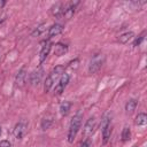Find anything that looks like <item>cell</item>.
Returning a JSON list of instances; mask_svg holds the SVG:
<instances>
[{
	"label": "cell",
	"mask_w": 147,
	"mask_h": 147,
	"mask_svg": "<svg viewBox=\"0 0 147 147\" xmlns=\"http://www.w3.org/2000/svg\"><path fill=\"white\" fill-rule=\"evenodd\" d=\"M62 74H64V67L63 65L55 67L49 72V75L46 77V80H45V84H44V91L45 92H48L52 88V86L54 85V83L62 76Z\"/></svg>",
	"instance_id": "obj_1"
},
{
	"label": "cell",
	"mask_w": 147,
	"mask_h": 147,
	"mask_svg": "<svg viewBox=\"0 0 147 147\" xmlns=\"http://www.w3.org/2000/svg\"><path fill=\"white\" fill-rule=\"evenodd\" d=\"M82 119H83V116L82 114H77L72 117L71 122H70V125H69V131H68V141L71 144L74 142L76 136H77V132L78 130L80 129V125H82Z\"/></svg>",
	"instance_id": "obj_2"
},
{
	"label": "cell",
	"mask_w": 147,
	"mask_h": 147,
	"mask_svg": "<svg viewBox=\"0 0 147 147\" xmlns=\"http://www.w3.org/2000/svg\"><path fill=\"white\" fill-rule=\"evenodd\" d=\"M105 62V56L102 54H96L92 57V60L90 61V65H88V71L90 74H94L96 72L103 64Z\"/></svg>",
	"instance_id": "obj_3"
},
{
	"label": "cell",
	"mask_w": 147,
	"mask_h": 147,
	"mask_svg": "<svg viewBox=\"0 0 147 147\" xmlns=\"http://www.w3.org/2000/svg\"><path fill=\"white\" fill-rule=\"evenodd\" d=\"M101 132H102V139L103 142H108L110 136H111V124H110V119L109 117H105L101 124Z\"/></svg>",
	"instance_id": "obj_4"
},
{
	"label": "cell",
	"mask_w": 147,
	"mask_h": 147,
	"mask_svg": "<svg viewBox=\"0 0 147 147\" xmlns=\"http://www.w3.org/2000/svg\"><path fill=\"white\" fill-rule=\"evenodd\" d=\"M26 131H28V123L25 121H21L15 125L13 130V134L16 139H22L25 136Z\"/></svg>",
	"instance_id": "obj_5"
},
{
	"label": "cell",
	"mask_w": 147,
	"mask_h": 147,
	"mask_svg": "<svg viewBox=\"0 0 147 147\" xmlns=\"http://www.w3.org/2000/svg\"><path fill=\"white\" fill-rule=\"evenodd\" d=\"M68 83H69V75H68V74H62V76H61L60 79H59V83H57L56 86H55V93H56L57 95L62 94V92H63L64 88L67 87Z\"/></svg>",
	"instance_id": "obj_6"
},
{
	"label": "cell",
	"mask_w": 147,
	"mask_h": 147,
	"mask_svg": "<svg viewBox=\"0 0 147 147\" xmlns=\"http://www.w3.org/2000/svg\"><path fill=\"white\" fill-rule=\"evenodd\" d=\"M78 5V2L76 1V2H70V3H68V5H65L64 7H63V11H62V17H64V18H67V20H69V18H71L72 16H74V14H75V10H76V6Z\"/></svg>",
	"instance_id": "obj_7"
},
{
	"label": "cell",
	"mask_w": 147,
	"mask_h": 147,
	"mask_svg": "<svg viewBox=\"0 0 147 147\" xmlns=\"http://www.w3.org/2000/svg\"><path fill=\"white\" fill-rule=\"evenodd\" d=\"M51 48H52V44H51L49 40L42 42V46H41V49H40V53H39V62L40 63H42L46 60V57L48 56V54L51 52Z\"/></svg>",
	"instance_id": "obj_8"
},
{
	"label": "cell",
	"mask_w": 147,
	"mask_h": 147,
	"mask_svg": "<svg viewBox=\"0 0 147 147\" xmlns=\"http://www.w3.org/2000/svg\"><path fill=\"white\" fill-rule=\"evenodd\" d=\"M94 127H95V118L94 117H91L90 119H87L84 129H83V134L84 137L87 139L90 136H92L93 131H94Z\"/></svg>",
	"instance_id": "obj_9"
},
{
	"label": "cell",
	"mask_w": 147,
	"mask_h": 147,
	"mask_svg": "<svg viewBox=\"0 0 147 147\" xmlns=\"http://www.w3.org/2000/svg\"><path fill=\"white\" fill-rule=\"evenodd\" d=\"M42 74H44V70L41 68H38L37 70H34L31 76H30V83L31 85H38L42 78Z\"/></svg>",
	"instance_id": "obj_10"
},
{
	"label": "cell",
	"mask_w": 147,
	"mask_h": 147,
	"mask_svg": "<svg viewBox=\"0 0 147 147\" xmlns=\"http://www.w3.org/2000/svg\"><path fill=\"white\" fill-rule=\"evenodd\" d=\"M25 78H26V71H25V68H22L17 75H16V79H15V85L17 87H22L25 83Z\"/></svg>",
	"instance_id": "obj_11"
},
{
	"label": "cell",
	"mask_w": 147,
	"mask_h": 147,
	"mask_svg": "<svg viewBox=\"0 0 147 147\" xmlns=\"http://www.w3.org/2000/svg\"><path fill=\"white\" fill-rule=\"evenodd\" d=\"M62 30H63V28L61 24H53L48 30V38H53L55 36L60 34L62 32Z\"/></svg>",
	"instance_id": "obj_12"
},
{
	"label": "cell",
	"mask_w": 147,
	"mask_h": 147,
	"mask_svg": "<svg viewBox=\"0 0 147 147\" xmlns=\"http://www.w3.org/2000/svg\"><path fill=\"white\" fill-rule=\"evenodd\" d=\"M53 122H54V117H53V115H51V114L46 115V116L41 119V129H42V130H47V129H49L51 125L53 124Z\"/></svg>",
	"instance_id": "obj_13"
},
{
	"label": "cell",
	"mask_w": 147,
	"mask_h": 147,
	"mask_svg": "<svg viewBox=\"0 0 147 147\" xmlns=\"http://www.w3.org/2000/svg\"><path fill=\"white\" fill-rule=\"evenodd\" d=\"M67 51H68L67 45L61 44V42H57V44L55 45V47H54V54H55L56 56L64 55V53H67Z\"/></svg>",
	"instance_id": "obj_14"
},
{
	"label": "cell",
	"mask_w": 147,
	"mask_h": 147,
	"mask_svg": "<svg viewBox=\"0 0 147 147\" xmlns=\"http://www.w3.org/2000/svg\"><path fill=\"white\" fill-rule=\"evenodd\" d=\"M63 7L64 5L62 2H59V3H55L53 7H52V14L56 17H60L62 15V11H63Z\"/></svg>",
	"instance_id": "obj_15"
},
{
	"label": "cell",
	"mask_w": 147,
	"mask_h": 147,
	"mask_svg": "<svg viewBox=\"0 0 147 147\" xmlns=\"http://www.w3.org/2000/svg\"><path fill=\"white\" fill-rule=\"evenodd\" d=\"M146 123H147V115L145 113L138 114V116L136 117V124L139 126H144Z\"/></svg>",
	"instance_id": "obj_16"
},
{
	"label": "cell",
	"mask_w": 147,
	"mask_h": 147,
	"mask_svg": "<svg viewBox=\"0 0 147 147\" xmlns=\"http://www.w3.org/2000/svg\"><path fill=\"white\" fill-rule=\"evenodd\" d=\"M133 32H125V33H123V34H121L119 37H118V40H119V42H122V44H126V42H129L132 38H133Z\"/></svg>",
	"instance_id": "obj_17"
},
{
	"label": "cell",
	"mask_w": 147,
	"mask_h": 147,
	"mask_svg": "<svg viewBox=\"0 0 147 147\" xmlns=\"http://www.w3.org/2000/svg\"><path fill=\"white\" fill-rule=\"evenodd\" d=\"M136 107H137V100L131 99V100H129V101L126 102V105H125V110H126L127 114H131L133 110H136Z\"/></svg>",
	"instance_id": "obj_18"
},
{
	"label": "cell",
	"mask_w": 147,
	"mask_h": 147,
	"mask_svg": "<svg viewBox=\"0 0 147 147\" xmlns=\"http://www.w3.org/2000/svg\"><path fill=\"white\" fill-rule=\"evenodd\" d=\"M70 107H71V103H70L69 101H64V102H62V103L60 105V114H61L62 116H65V115L69 113Z\"/></svg>",
	"instance_id": "obj_19"
},
{
	"label": "cell",
	"mask_w": 147,
	"mask_h": 147,
	"mask_svg": "<svg viewBox=\"0 0 147 147\" xmlns=\"http://www.w3.org/2000/svg\"><path fill=\"white\" fill-rule=\"evenodd\" d=\"M131 137V131H130V127L125 126L122 131V141H127Z\"/></svg>",
	"instance_id": "obj_20"
},
{
	"label": "cell",
	"mask_w": 147,
	"mask_h": 147,
	"mask_svg": "<svg viewBox=\"0 0 147 147\" xmlns=\"http://www.w3.org/2000/svg\"><path fill=\"white\" fill-rule=\"evenodd\" d=\"M45 31V24H40L34 31H33V33H32V36L33 37H36V36H39L40 33H42Z\"/></svg>",
	"instance_id": "obj_21"
},
{
	"label": "cell",
	"mask_w": 147,
	"mask_h": 147,
	"mask_svg": "<svg viewBox=\"0 0 147 147\" xmlns=\"http://www.w3.org/2000/svg\"><path fill=\"white\" fill-rule=\"evenodd\" d=\"M144 38H145V32H142V34H141V36H139V38H138V39H136V41L133 42V46H139V45L141 44V41L144 40Z\"/></svg>",
	"instance_id": "obj_22"
},
{
	"label": "cell",
	"mask_w": 147,
	"mask_h": 147,
	"mask_svg": "<svg viewBox=\"0 0 147 147\" xmlns=\"http://www.w3.org/2000/svg\"><path fill=\"white\" fill-rule=\"evenodd\" d=\"M0 147H11V145H10V142H9V141L3 140V141H1V142H0Z\"/></svg>",
	"instance_id": "obj_23"
},
{
	"label": "cell",
	"mask_w": 147,
	"mask_h": 147,
	"mask_svg": "<svg viewBox=\"0 0 147 147\" xmlns=\"http://www.w3.org/2000/svg\"><path fill=\"white\" fill-rule=\"evenodd\" d=\"M80 147H88V142H87V140H84V141L82 142Z\"/></svg>",
	"instance_id": "obj_24"
},
{
	"label": "cell",
	"mask_w": 147,
	"mask_h": 147,
	"mask_svg": "<svg viewBox=\"0 0 147 147\" xmlns=\"http://www.w3.org/2000/svg\"><path fill=\"white\" fill-rule=\"evenodd\" d=\"M0 134H1V127H0Z\"/></svg>",
	"instance_id": "obj_25"
}]
</instances>
